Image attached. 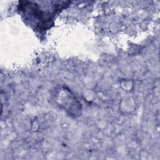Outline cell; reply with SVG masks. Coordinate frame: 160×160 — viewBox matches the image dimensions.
Returning a JSON list of instances; mask_svg holds the SVG:
<instances>
[{
    "label": "cell",
    "instance_id": "cell-1",
    "mask_svg": "<svg viewBox=\"0 0 160 160\" xmlns=\"http://www.w3.org/2000/svg\"><path fill=\"white\" fill-rule=\"evenodd\" d=\"M67 2H54L50 5H40L36 2L21 1L19 11L35 30L46 31L53 25L56 14L68 6Z\"/></svg>",
    "mask_w": 160,
    "mask_h": 160
}]
</instances>
